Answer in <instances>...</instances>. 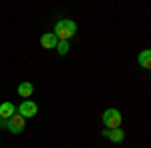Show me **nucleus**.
<instances>
[{"mask_svg": "<svg viewBox=\"0 0 151 148\" xmlns=\"http://www.w3.org/2000/svg\"><path fill=\"white\" fill-rule=\"evenodd\" d=\"M52 34L57 36V40H63V42H69V38L77 34V24L69 20V18H63L55 24V32Z\"/></svg>", "mask_w": 151, "mask_h": 148, "instance_id": "obj_1", "label": "nucleus"}, {"mask_svg": "<svg viewBox=\"0 0 151 148\" xmlns=\"http://www.w3.org/2000/svg\"><path fill=\"white\" fill-rule=\"evenodd\" d=\"M103 136H107L111 142H123L125 140V132H123V128H109V130H103Z\"/></svg>", "mask_w": 151, "mask_h": 148, "instance_id": "obj_5", "label": "nucleus"}, {"mask_svg": "<svg viewBox=\"0 0 151 148\" xmlns=\"http://www.w3.org/2000/svg\"><path fill=\"white\" fill-rule=\"evenodd\" d=\"M16 112L20 114L22 118H32V116H36V112H38V106H36V102H32V100H22V104L16 108Z\"/></svg>", "mask_w": 151, "mask_h": 148, "instance_id": "obj_4", "label": "nucleus"}, {"mask_svg": "<svg viewBox=\"0 0 151 148\" xmlns=\"http://www.w3.org/2000/svg\"><path fill=\"white\" fill-rule=\"evenodd\" d=\"M16 90H18V96H22L24 100H28V96H32V92H35V86L30 82H20Z\"/></svg>", "mask_w": 151, "mask_h": 148, "instance_id": "obj_7", "label": "nucleus"}, {"mask_svg": "<svg viewBox=\"0 0 151 148\" xmlns=\"http://www.w3.org/2000/svg\"><path fill=\"white\" fill-rule=\"evenodd\" d=\"M121 122H123V116L117 108H107L103 112V124L107 128H119Z\"/></svg>", "mask_w": 151, "mask_h": 148, "instance_id": "obj_2", "label": "nucleus"}, {"mask_svg": "<svg viewBox=\"0 0 151 148\" xmlns=\"http://www.w3.org/2000/svg\"><path fill=\"white\" fill-rule=\"evenodd\" d=\"M57 44H58V40L52 32H47V34L40 36V46L42 48H57Z\"/></svg>", "mask_w": 151, "mask_h": 148, "instance_id": "obj_6", "label": "nucleus"}, {"mask_svg": "<svg viewBox=\"0 0 151 148\" xmlns=\"http://www.w3.org/2000/svg\"><path fill=\"white\" fill-rule=\"evenodd\" d=\"M57 50H58V54H60V56H67V54H69V50H70L69 42H63V40H58Z\"/></svg>", "mask_w": 151, "mask_h": 148, "instance_id": "obj_10", "label": "nucleus"}, {"mask_svg": "<svg viewBox=\"0 0 151 148\" xmlns=\"http://www.w3.org/2000/svg\"><path fill=\"white\" fill-rule=\"evenodd\" d=\"M24 128H26V118H22L18 112H14L10 118H8V128H6V130H10L12 134H20Z\"/></svg>", "mask_w": 151, "mask_h": 148, "instance_id": "obj_3", "label": "nucleus"}, {"mask_svg": "<svg viewBox=\"0 0 151 148\" xmlns=\"http://www.w3.org/2000/svg\"><path fill=\"white\" fill-rule=\"evenodd\" d=\"M149 58H151V52H149V50H143V52H141L139 56H137V62H139V64L143 66V68H149V66H151Z\"/></svg>", "mask_w": 151, "mask_h": 148, "instance_id": "obj_9", "label": "nucleus"}, {"mask_svg": "<svg viewBox=\"0 0 151 148\" xmlns=\"http://www.w3.org/2000/svg\"><path fill=\"white\" fill-rule=\"evenodd\" d=\"M14 112H16V106H14L12 102H2V104H0V118L8 120Z\"/></svg>", "mask_w": 151, "mask_h": 148, "instance_id": "obj_8", "label": "nucleus"}, {"mask_svg": "<svg viewBox=\"0 0 151 148\" xmlns=\"http://www.w3.org/2000/svg\"><path fill=\"white\" fill-rule=\"evenodd\" d=\"M0 128H2V130H6V128H8V120L0 118Z\"/></svg>", "mask_w": 151, "mask_h": 148, "instance_id": "obj_11", "label": "nucleus"}]
</instances>
